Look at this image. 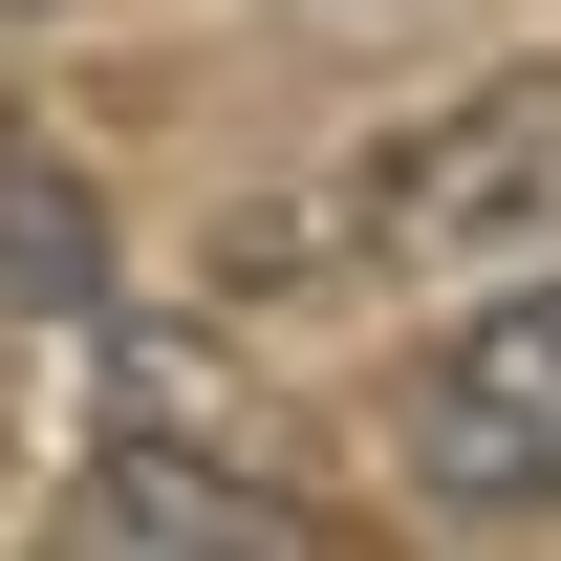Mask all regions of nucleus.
<instances>
[{
    "instance_id": "obj_2",
    "label": "nucleus",
    "mask_w": 561,
    "mask_h": 561,
    "mask_svg": "<svg viewBox=\"0 0 561 561\" xmlns=\"http://www.w3.org/2000/svg\"><path fill=\"white\" fill-rule=\"evenodd\" d=\"M389 432L432 518H561V280H496L476 324H432Z\"/></svg>"
},
{
    "instance_id": "obj_1",
    "label": "nucleus",
    "mask_w": 561,
    "mask_h": 561,
    "mask_svg": "<svg viewBox=\"0 0 561 561\" xmlns=\"http://www.w3.org/2000/svg\"><path fill=\"white\" fill-rule=\"evenodd\" d=\"M346 260H561V87H454L324 195Z\"/></svg>"
},
{
    "instance_id": "obj_3",
    "label": "nucleus",
    "mask_w": 561,
    "mask_h": 561,
    "mask_svg": "<svg viewBox=\"0 0 561 561\" xmlns=\"http://www.w3.org/2000/svg\"><path fill=\"white\" fill-rule=\"evenodd\" d=\"M66 540H195V561H324V496H280V476H238V454H173V432H108L66 476Z\"/></svg>"
},
{
    "instance_id": "obj_4",
    "label": "nucleus",
    "mask_w": 561,
    "mask_h": 561,
    "mask_svg": "<svg viewBox=\"0 0 561 561\" xmlns=\"http://www.w3.org/2000/svg\"><path fill=\"white\" fill-rule=\"evenodd\" d=\"M0 302L22 324H108V216L44 130H0Z\"/></svg>"
}]
</instances>
